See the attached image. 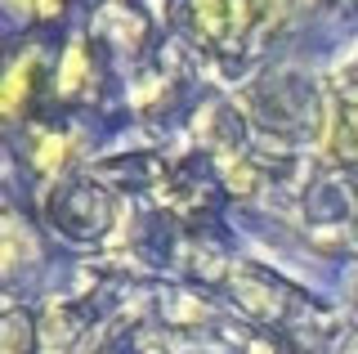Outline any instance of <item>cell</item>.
<instances>
[{
	"instance_id": "cell-2",
	"label": "cell",
	"mask_w": 358,
	"mask_h": 354,
	"mask_svg": "<svg viewBox=\"0 0 358 354\" xmlns=\"http://www.w3.org/2000/svg\"><path fill=\"white\" fill-rule=\"evenodd\" d=\"M5 5L22 9V14H36V18H50V14H59V9H63V0H5Z\"/></svg>"
},
{
	"instance_id": "cell-1",
	"label": "cell",
	"mask_w": 358,
	"mask_h": 354,
	"mask_svg": "<svg viewBox=\"0 0 358 354\" xmlns=\"http://www.w3.org/2000/svg\"><path fill=\"white\" fill-rule=\"evenodd\" d=\"M291 0H197V14L206 18V27L224 41H238L251 27L268 23V18L287 14Z\"/></svg>"
}]
</instances>
